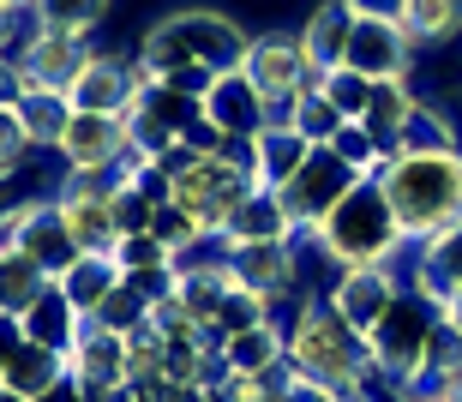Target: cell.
Returning a JSON list of instances; mask_svg holds the SVG:
<instances>
[{"label": "cell", "mask_w": 462, "mask_h": 402, "mask_svg": "<svg viewBox=\"0 0 462 402\" xmlns=\"http://www.w3.org/2000/svg\"><path fill=\"white\" fill-rule=\"evenodd\" d=\"M282 349H289V372L294 379H312V385L337 390L343 402H355L360 390H373V354H366V336L348 324L325 295H300L282 306Z\"/></svg>", "instance_id": "1"}, {"label": "cell", "mask_w": 462, "mask_h": 402, "mask_svg": "<svg viewBox=\"0 0 462 402\" xmlns=\"http://www.w3.org/2000/svg\"><path fill=\"white\" fill-rule=\"evenodd\" d=\"M253 49V36L240 31L235 18L223 13H174L162 18L144 49H138V67L151 72L156 85H174V90H192L205 96L217 72H235Z\"/></svg>", "instance_id": "2"}, {"label": "cell", "mask_w": 462, "mask_h": 402, "mask_svg": "<svg viewBox=\"0 0 462 402\" xmlns=\"http://www.w3.org/2000/svg\"><path fill=\"white\" fill-rule=\"evenodd\" d=\"M373 180L384 187L409 246L462 223V151H396L378 162Z\"/></svg>", "instance_id": "3"}, {"label": "cell", "mask_w": 462, "mask_h": 402, "mask_svg": "<svg viewBox=\"0 0 462 402\" xmlns=\"http://www.w3.org/2000/svg\"><path fill=\"white\" fill-rule=\"evenodd\" d=\"M312 241H319V252L330 259V270L396 264V252L409 246V241H402V228H396L391 198H384V187H378L373 175H360L355 187L337 198V210L312 228Z\"/></svg>", "instance_id": "4"}, {"label": "cell", "mask_w": 462, "mask_h": 402, "mask_svg": "<svg viewBox=\"0 0 462 402\" xmlns=\"http://www.w3.org/2000/svg\"><path fill=\"white\" fill-rule=\"evenodd\" d=\"M439 324H445V306L427 300L420 288H402V295L384 306V318L366 331V354H373L378 390L391 402H402V390H414L427 379V354H432Z\"/></svg>", "instance_id": "5"}, {"label": "cell", "mask_w": 462, "mask_h": 402, "mask_svg": "<svg viewBox=\"0 0 462 402\" xmlns=\"http://www.w3.org/2000/svg\"><path fill=\"white\" fill-rule=\"evenodd\" d=\"M253 193H258V180H253L246 162H235V157H192L187 169L174 175L169 205H180L205 234H223L228 216H235Z\"/></svg>", "instance_id": "6"}, {"label": "cell", "mask_w": 462, "mask_h": 402, "mask_svg": "<svg viewBox=\"0 0 462 402\" xmlns=\"http://www.w3.org/2000/svg\"><path fill=\"white\" fill-rule=\"evenodd\" d=\"M355 180H360V175L348 169L343 157H337V151H330V144H312L307 162L289 175V187H276V198H282V210L294 216V228H319L330 210H337V198L355 187Z\"/></svg>", "instance_id": "7"}, {"label": "cell", "mask_w": 462, "mask_h": 402, "mask_svg": "<svg viewBox=\"0 0 462 402\" xmlns=\"http://www.w3.org/2000/svg\"><path fill=\"white\" fill-rule=\"evenodd\" d=\"M54 157L67 175H120V162L133 157L126 144V114H79L72 108L67 132L54 144Z\"/></svg>", "instance_id": "8"}, {"label": "cell", "mask_w": 462, "mask_h": 402, "mask_svg": "<svg viewBox=\"0 0 462 402\" xmlns=\"http://www.w3.org/2000/svg\"><path fill=\"white\" fill-rule=\"evenodd\" d=\"M240 72L258 85V96L271 103V121H289L294 96H300V78H307V49L300 36H253V49L240 60Z\"/></svg>", "instance_id": "9"}, {"label": "cell", "mask_w": 462, "mask_h": 402, "mask_svg": "<svg viewBox=\"0 0 462 402\" xmlns=\"http://www.w3.org/2000/svg\"><path fill=\"white\" fill-rule=\"evenodd\" d=\"M151 72L138 60H120V54H90V67L79 72V85L67 90V103L79 114H126V108L144 96Z\"/></svg>", "instance_id": "10"}, {"label": "cell", "mask_w": 462, "mask_h": 402, "mask_svg": "<svg viewBox=\"0 0 462 402\" xmlns=\"http://www.w3.org/2000/svg\"><path fill=\"white\" fill-rule=\"evenodd\" d=\"M402 288H409V282L396 277V264H360V270H330L325 300L348 318V324H355L360 336H366L378 318H384V306L402 295Z\"/></svg>", "instance_id": "11"}, {"label": "cell", "mask_w": 462, "mask_h": 402, "mask_svg": "<svg viewBox=\"0 0 462 402\" xmlns=\"http://www.w3.org/2000/svg\"><path fill=\"white\" fill-rule=\"evenodd\" d=\"M343 67H355L360 78H409L414 67V42L402 36L396 18H360L348 24V49H343Z\"/></svg>", "instance_id": "12"}, {"label": "cell", "mask_w": 462, "mask_h": 402, "mask_svg": "<svg viewBox=\"0 0 462 402\" xmlns=\"http://www.w3.org/2000/svg\"><path fill=\"white\" fill-rule=\"evenodd\" d=\"M205 121L223 132V139H235V144H253L264 126H271V103L258 96V85L246 78V72H217L210 78V90H205Z\"/></svg>", "instance_id": "13"}, {"label": "cell", "mask_w": 462, "mask_h": 402, "mask_svg": "<svg viewBox=\"0 0 462 402\" xmlns=\"http://www.w3.org/2000/svg\"><path fill=\"white\" fill-rule=\"evenodd\" d=\"M90 42H79V36H54V31H36L31 49L18 54V67H24V90H60L67 96L72 85H79V72L90 67Z\"/></svg>", "instance_id": "14"}, {"label": "cell", "mask_w": 462, "mask_h": 402, "mask_svg": "<svg viewBox=\"0 0 462 402\" xmlns=\"http://www.w3.org/2000/svg\"><path fill=\"white\" fill-rule=\"evenodd\" d=\"M409 288H420V295L439 300V306H445V300L462 288V223H450L445 234H432V241L414 246V259H409Z\"/></svg>", "instance_id": "15"}, {"label": "cell", "mask_w": 462, "mask_h": 402, "mask_svg": "<svg viewBox=\"0 0 462 402\" xmlns=\"http://www.w3.org/2000/svg\"><path fill=\"white\" fill-rule=\"evenodd\" d=\"M18 324H24V336H31V343H42V349H54V354H72V343L90 331V318L79 313L67 295H60V282H49V288H42L24 313H18Z\"/></svg>", "instance_id": "16"}, {"label": "cell", "mask_w": 462, "mask_h": 402, "mask_svg": "<svg viewBox=\"0 0 462 402\" xmlns=\"http://www.w3.org/2000/svg\"><path fill=\"white\" fill-rule=\"evenodd\" d=\"M223 367L240 379H271V372L289 367V349H282V318H264L253 331H240L223 343Z\"/></svg>", "instance_id": "17"}, {"label": "cell", "mask_w": 462, "mask_h": 402, "mask_svg": "<svg viewBox=\"0 0 462 402\" xmlns=\"http://www.w3.org/2000/svg\"><path fill=\"white\" fill-rule=\"evenodd\" d=\"M414 103H420V96L409 90V78H378V85H373V96H366V114H360V126L373 132V144L384 151V157H396V144H402V126H409Z\"/></svg>", "instance_id": "18"}, {"label": "cell", "mask_w": 462, "mask_h": 402, "mask_svg": "<svg viewBox=\"0 0 462 402\" xmlns=\"http://www.w3.org/2000/svg\"><path fill=\"white\" fill-rule=\"evenodd\" d=\"M67 372L79 379V385H126V336H115V331H97L90 324L79 343H72V354H67Z\"/></svg>", "instance_id": "19"}, {"label": "cell", "mask_w": 462, "mask_h": 402, "mask_svg": "<svg viewBox=\"0 0 462 402\" xmlns=\"http://www.w3.org/2000/svg\"><path fill=\"white\" fill-rule=\"evenodd\" d=\"M223 241L228 246H264V241H294V216L282 210V198L271 193V187H258L246 205L228 216L223 228Z\"/></svg>", "instance_id": "20"}, {"label": "cell", "mask_w": 462, "mask_h": 402, "mask_svg": "<svg viewBox=\"0 0 462 402\" xmlns=\"http://www.w3.org/2000/svg\"><path fill=\"white\" fill-rule=\"evenodd\" d=\"M307 151H312V144L300 139L289 121H271L253 139V180H258V187H271V193H276V187H289V175L307 162Z\"/></svg>", "instance_id": "21"}, {"label": "cell", "mask_w": 462, "mask_h": 402, "mask_svg": "<svg viewBox=\"0 0 462 402\" xmlns=\"http://www.w3.org/2000/svg\"><path fill=\"white\" fill-rule=\"evenodd\" d=\"M13 108H18V126H24L31 151H54L60 132H67V121H72V103L60 90H24Z\"/></svg>", "instance_id": "22"}, {"label": "cell", "mask_w": 462, "mask_h": 402, "mask_svg": "<svg viewBox=\"0 0 462 402\" xmlns=\"http://www.w3.org/2000/svg\"><path fill=\"white\" fill-rule=\"evenodd\" d=\"M60 372H67V354H54V349H42V343H31V336H24V343H18V354L0 367V385L36 402L42 390L54 385V379H60Z\"/></svg>", "instance_id": "23"}, {"label": "cell", "mask_w": 462, "mask_h": 402, "mask_svg": "<svg viewBox=\"0 0 462 402\" xmlns=\"http://www.w3.org/2000/svg\"><path fill=\"white\" fill-rule=\"evenodd\" d=\"M348 24H355V13H348L343 0H325L319 13L307 18V31H300V49H307L312 67H343V49H348Z\"/></svg>", "instance_id": "24"}, {"label": "cell", "mask_w": 462, "mask_h": 402, "mask_svg": "<svg viewBox=\"0 0 462 402\" xmlns=\"http://www.w3.org/2000/svg\"><path fill=\"white\" fill-rule=\"evenodd\" d=\"M115 282H120V264H115V252H85V259L72 264L67 277H60V295L79 306V313H97L108 295H115Z\"/></svg>", "instance_id": "25"}, {"label": "cell", "mask_w": 462, "mask_h": 402, "mask_svg": "<svg viewBox=\"0 0 462 402\" xmlns=\"http://www.w3.org/2000/svg\"><path fill=\"white\" fill-rule=\"evenodd\" d=\"M396 24H402V36H409L414 49L450 42V36L462 31V0H402Z\"/></svg>", "instance_id": "26"}, {"label": "cell", "mask_w": 462, "mask_h": 402, "mask_svg": "<svg viewBox=\"0 0 462 402\" xmlns=\"http://www.w3.org/2000/svg\"><path fill=\"white\" fill-rule=\"evenodd\" d=\"M42 288H49V270L36 259H24L18 246H0V306L6 313H24Z\"/></svg>", "instance_id": "27"}, {"label": "cell", "mask_w": 462, "mask_h": 402, "mask_svg": "<svg viewBox=\"0 0 462 402\" xmlns=\"http://www.w3.org/2000/svg\"><path fill=\"white\" fill-rule=\"evenodd\" d=\"M108 0H36V24L54 36H79V42H90L97 36V24H103Z\"/></svg>", "instance_id": "28"}, {"label": "cell", "mask_w": 462, "mask_h": 402, "mask_svg": "<svg viewBox=\"0 0 462 402\" xmlns=\"http://www.w3.org/2000/svg\"><path fill=\"white\" fill-rule=\"evenodd\" d=\"M396 151H462V139H457V126H450V114H439L432 103H414Z\"/></svg>", "instance_id": "29"}, {"label": "cell", "mask_w": 462, "mask_h": 402, "mask_svg": "<svg viewBox=\"0 0 462 402\" xmlns=\"http://www.w3.org/2000/svg\"><path fill=\"white\" fill-rule=\"evenodd\" d=\"M90 324H97V331H115V336H133V331H144V324H151V300L133 295L126 282H115V295L90 313Z\"/></svg>", "instance_id": "30"}, {"label": "cell", "mask_w": 462, "mask_h": 402, "mask_svg": "<svg viewBox=\"0 0 462 402\" xmlns=\"http://www.w3.org/2000/svg\"><path fill=\"white\" fill-rule=\"evenodd\" d=\"M319 96H325V103L337 108L343 121H360V114H366V96H373V78H360L355 67H330Z\"/></svg>", "instance_id": "31"}, {"label": "cell", "mask_w": 462, "mask_h": 402, "mask_svg": "<svg viewBox=\"0 0 462 402\" xmlns=\"http://www.w3.org/2000/svg\"><path fill=\"white\" fill-rule=\"evenodd\" d=\"M289 126H294V132H300L307 144H330V139H337V126H343V114H337L325 96H294Z\"/></svg>", "instance_id": "32"}, {"label": "cell", "mask_w": 462, "mask_h": 402, "mask_svg": "<svg viewBox=\"0 0 462 402\" xmlns=\"http://www.w3.org/2000/svg\"><path fill=\"white\" fill-rule=\"evenodd\" d=\"M330 151H337V157H343L348 169H355V175H378V162H384V151L373 144V132H366L360 121H343V126H337Z\"/></svg>", "instance_id": "33"}, {"label": "cell", "mask_w": 462, "mask_h": 402, "mask_svg": "<svg viewBox=\"0 0 462 402\" xmlns=\"http://www.w3.org/2000/svg\"><path fill=\"white\" fill-rule=\"evenodd\" d=\"M31 162V139L18 126V108H0V180H18Z\"/></svg>", "instance_id": "34"}, {"label": "cell", "mask_w": 462, "mask_h": 402, "mask_svg": "<svg viewBox=\"0 0 462 402\" xmlns=\"http://www.w3.org/2000/svg\"><path fill=\"white\" fill-rule=\"evenodd\" d=\"M115 264L120 270H151V264H169V246L156 241L151 228H144V234H120L115 241Z\"/></svg>", "instance_id": "35"}, {"label": "cell", "mask_w": 462, "mask_h": 402, "mask_svg": "<svg viewBox=\"0 0 462 402\" xmlns=\"http://www.w3.org/2000/svg\"><path fill=\"white\" fill-rule=\"evenodd\" d=\"M151 234H156L162 246H169V252H180V246H187V241H199L205 228L192 223V216H187L180 205H156V216H151Z\"/></svg>", "instance_id": "36"}, {"label": "cell", "mask_w": 462, "mask_h": 402, "mask_svg": "<svg viewBox=\"0 0 462 402\" xmlns=\"http://www.w3.org/2000/svg\"><path fill=\"white\" fill-rule=\"evenodd\" d=\"M151 216H156V205L138 193L133 180H120V187H115V223H120V234H144Z\"/></svg>", "instance_id": "37"}, {"label": "cell", "mask_w": 462, "mask_h": 402, "mask_svg": "<svg viewBox=\"0 0 462 402\" xmlns=\"http://www.w3.org/2000/svg\"><path fill=\"white\" fill-rule=\"evenodd\" d=\"M18 96H24V67L13 54H0V108H13Z\"/></svg>", "instance_id": "38"}, {"label": "cell", "mask_w": 462, "mask_h": 402, "mask_svg": "<svg viewBox=\"0 0 462 402\" xmlns=\"http://www.w3.org/2000/svg\"><path fill=\"white\" fill-rule=\"evenodd\" d=\"M282 402H343V397H337V390H325V385H312V379H294V372H289V397H282Z\"/></svg>", "instance_id": "39"}, {"label": "cell", "mask_w": 462, "mask_h": 402, "mask_svg": "<svg viewBox=\"0 0 462 402\" xmlns=\"http://www.w3.org/2000/svg\"><path fill=\"white\" fill-rule=\"evenodd\" d=\"M36 402H85V385H79L72 372H60V379H54V385L42 390V397H36Z\"/></svg>", "instance_id": "40"}, {"label": "cell", "mask_w": 462, "mask_h": 402, "mask_svg": "<svg viewBox=\"0 0 462 402\" xmlns=\"http://www.w3.org/2000/svg\"><path fill=\"white\" fill-rule=\"evenodd\" d=\"M348 13H360V18H396L402 13V0H343Z\"/></svg>", "instance_id": "41"}, {"label": "cell", "mask_w": 462, "mask_h": 402, "mask_svg": "<svg viewBox=\"0 0 462 402\" xmlns=\"http://www.w3.org/2000/svg\"><path fill=\"white\" fill-rule=\"evenodd\" d=\"M445 324H450V331H457V336H462V288H457V295H450V300H445Z\"/></svg>", "instance_id": "42"}, {"label": "cell", "mask_w": 462, "mask_h": 402, "mask_svg": "<svg viewBox=\"0 0 462 402\" xmlns=\"http://www.w3.org/2000/svg\"><path fill=\"white\" fill-rule=\"evenodd\" d=\"M0 402H31V397H18V390H6V385H0Z\"/></svg>", "instance_id": "43"}, {"label": "cell", "mask_w": 462, "mask_h": 402, "mask_svg": "<svg viewBox=\"0 0 462 402\" xmlns=\"http://www.w3.org/2000/svg\"><path fill=\"white\" fill-rule=\"evenodd\" d=\"M420 402H432V397H420Z\"/></svg>", "instance_id": "44"}]
</instances>
